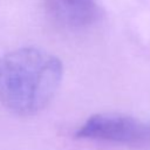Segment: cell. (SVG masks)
Here are the masks:
<instances>
[{
    "label": "cell",
    "mask_w": 150,
    "mask_h": 150,
    "mask_svg": "<svg viewBox=\"0 0 150 150\" xmlns=\"http://www.w3.org/2000/svg\"><path fill=\"white\" fill-rule=\"evenodd\" d=\"M62 76L54 54L36 47L11 50L0 57V103L13 114L34 115L53 100Z\"/></svg>",
    "instance_id": "obj_1"
},
{
    "label": "cell",
    "mask_w": 150,
    "mask_h": 150,
    "mask_svg": "<svg viewBox=\"0 0 150 150\" xmlns=\"http://www.w3.org/2000/svg\"><path fill=\"white\" fill-rule=\"evenodd\" d=\"M76 137L145 146L150 144V125L120 114H96L90 116L76 131Z\"/></svg>",
    "instance_id": "obj_2"
},
{
    "label": "cell",
    "mask_w": 150,
    "mask_h": 150,
    "mask_svg": "<svg viewBox=\"0 0 150 150\" xmlns=\"http://www.w3.org/2000/svg\"><path fill=\"white\" fill-rule=\"evenodd\" d=\"M49 16L62 27L83 28L96 19L95 0H45Z\"/></svg>",
    "instance_id": "obj_3"
}]
</instances>
